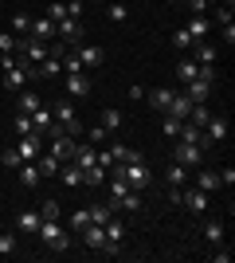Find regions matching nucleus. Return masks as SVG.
I'll use <instances>...</instances> for the list:
<instances>
[{
  "instance_id": "12",
  "label": "nucleus",
  "mask_w": 235,
  "mask_h": 263,
  "mask_svg": "<svg viewBox=\"0 0 235 263\" xmlns=\"http://www.w3.org/2000/svg\"><path fill=\"white\" fill-rule=\"evenodd\" d=\"M39 224H44V216H39L35 209L16 212V228H20V232H28V236H35V232H39Z\"/></svg>"
},
{
  "instance_id": "7",
  "label": "nucleus",
  "mask_w": 235,
  "mask_h": 263,
  "mask_svg": "<svg viewBox=\"0 0 235 263\" xmlns=\"http://www.w3.org/2000/svg\"><path fill=\"white\" fill-rule=\"evenodd\" d=\"M75 149H78V142L71 134H55V138H51V157H59V161H71Z\"/></svg>"
},
{
  "instance_id": "20",
  "label": "nucleus",
  "mask_w": 235,
  "mask_h": 263,
  "mask_svg": "<svg viewBox=\"0 0 235 263\" xmlns=\"http://www.w3.org/2000/svg\"><path fill=\"white\" fill-rule=\"evenodd\" d=\"M184 32L192 35V44H200L204 35L212 32V20H204V16H192V24H188V28H184Z\"/></svg>"
},
{
  "instance_id": "51",
  "label": "nucleus",
  "mask_w": 235,
  "mask_h": 263,
  "mask_svg": "<svg viewBox=\"0 0 235 263\" xmlns=\"http://www.w3.org/2000/svg\"><path fill=\"white\" fill-rule=\"evenodd\" d=\"M12 28H16V32H28V28H32V16H24V12H20V16L12 20Z\"/></svg>"
},
{
  "instance_id": "1",
  "label": "nucleus",
  "mask_w": 235,
  "mask_h": 263,
  "mask_svg": "<svg viewBox=\"0 0 235 263\" xmlns=\"http://www.w3.org/2000/svg\"><path fill=\"white\" fill-rule=\"evenodd\" d=\"M106 173L125 177V181H130V189H149V185H153V169L145 165V157H141V161H125V165H118V161H114L110 169H106Z\"/></svg>"
},
{
  "instance_id": "19",
  "label": "nucleus",
  "mask_w": 235,
  "mask_h": 263,
  "mask_svg": "<svg viewBox=\"0 0 235 263\" xmlns=\"http://www.w3.org/2000/svg\"><path fill=\"white\" fill-rule=\"evenodd\" d=\"M51 118H55L59 126H67V122H75V106H71V99H59L55 106H51Z\"/></svg>"
},
{
  "instance_id": "52",
  "label": "nucleus",
  "mask_w": 235,
  "mask_h": 263,
  "mask_svg": "<svg viewBox=\"0 0 235 263\" xmlns=\"http://www.w3.org/2000/svg\"><path fill=\"white\" fill-rule=\"evenodd\" d=\"M0 51H4V55H12V51H16V40H12V35H8V32L0 35Z\"/></svg>"
},
{
  "instance_id": "28",
  "label": "nucleus",
  "mask_w": 235,
  "mask_h": 263,
  "mask_svg": "<svg viewBox=\"0 0 235 263\" xmlns=\"http://www.w3.org/2000/svg\"><path fill=\"white\" fill-rule=\"evenodd\" d=\"M20 185L24 189H35V185H39V165H28V161L20 165Z\"/></svg>"
},
{
  "instance_id": "24",
  "label": "nucleus",
  "mask_w": 235,
  "mask_h": 263,
  "mask_svg": "<svg viewBox=\"0 0 235 263\" xmlns=\"http://www.w3.org/2000/svg\"><path fill=\"white\" fill-rule=\"evenodd\" d=\"M184 95H188L192 102H208V95H212V83H200V79H192Z\"/></svg>"
},
{
  "instance_id": "34",
  "label": "nucleus",
  "mask_w": 235,
  "mask_h": 263,
  "mask_svg": "<svg viewBox=\"0 0 235 263\" xmlns=\"http://www.w3.org/2000/svg\"><path fill=\"white\" fill-rule=\"evenodd\" d=\"M90 224H106V220H110L114 216V209H110V204H90Z\"/></svg>"
},
{
  "instance_id": "54",
  "label": "nucleus",
  "mask_w": 235,
  "mask_h": 263,
  "mask_svg": "<svg viewBox=\"0 0 235 263\" xmlns=\"http://www.w3.org/2000/svg\"><path fill=\"white\" fill-rule=\"evenodd\" d=\"M67 16H71V20H78V16H82V4H78V0H71V4H67Z\"/></svg>"
},
{
  "instance_id": "36",
  "label": "nucleus",
  "mask_w": 235,
  "mask_h": 263,
  "mask_svg": "<svg viewBox=\"0 0 235 263\" xmlns=\"http://www.w3.org/2000/svg\"><path fill=\"white\" fill-rule=\"evenodd\" d=\"M118 209H125V212H141V197H137V189H130V193L118 200Z\"/></svg>"
},
{
  "instance_id": "29",
  "label": "nucleus",
  "mask_w": 235,
  "mask_h": 263,
  "mask_svg": "<svg viewBox=\"0 0 235 263\" xmlns=\"http://www.w3.org/2000/svg\"><path fill=\"white\" fill-rule=\"evenodd\" d=\"M177 142H188V145H196V142H200V126H192V122H180ZM196 149H200V145H196Z\"/></svg>"
},
{
  "instance_id": "11",
  "label": "nucleus",
  "mask_w": 235,
  "mask_h": 263,
  "mask_svg": "<svg viewBox=\"0 0 235 263\" xmlns=\"http://www.w3.org/2000/svg\"><path fill=\"white\" fill-rule=\"evenodd\" d=\"M71 161L78 165V169H90V165H98V149H94V142H78V149H75V157Z\"/></svg>"
},
{
  "instance_id": "33",
  "label": "nucleus",
  "mask_w": 235,
  "mask_h": 263,
  "mask_svg": "<svg viewBox=\"0 0 235 263\" xmlns=\"http://www.w3.org/2000/svg\"><path fill=\"white\" fill-rule=\"evenodd\" d=\"M35 165H39V177H55V173H59V165H63V161L47 154V157H35Z\"/></svg>"
},
{
  "instance_id": "42",
  "label": "nucleus",
  "mask_w": 235,
  "mask_h": 263,
  "mask_svg": "<svg viewBox=\"0 0 235 263\" xmlns=\"http://www.w3.org/2000/svg\"><path fill=\"white\" fill-rule=\"evenodd\" d=\"M0 165H4V169H20V154H16V149H4V154H0Z\"/></svg>"
},
{
  "instance_id": "10",
  "label": "nucleus",
  "mask_w": 235,
  "mask_h": 263,
  "mask_svg": "<svg viewBox=\"0 0 235 263\" xmlns=\"http://www.w3.org/2000/svg\"><path fill=\"white\" fill-rule=\"evenodd\" d=\"M180 204H188L196 216H204L208 212V193L204 189H188V193H180Z\"/></svg>"
},
{
  "instance_id": "32",
  "label": "nucleus",
  "mask_w": 235,
  "mask_h": 263,
  "mask_svg": "<svg viewBox=\"0 0 235 263\" xmlns=\"http://www.w3.org/2000/svg\"><path fill=\"white\" fill-rule=\"evenodd\" d=\"M196 67H200L196 59H180L177 63V79L180 83H192V79H196Z\"/></svg>"
},
{
  "instance_id": "35",
  "label": "nucleus",
  "mask_w": 235,
  "mask_h": 263,
  "mask_svg": "<svg viewBox=\"0 0 235 263\" xmlns=\"http://www.w3.org/2000/svg\"><path fill=\"white\" fill-rule=\"evenodd\" d=\"M102 130H106V134L122 130V110H106V114H102Z\"/></svg>"
},
{
  "instance_id": "17",
  "label": "nucleus",
  "mask_w": 235,
  "mask_h": 263,
  "mask_svg": "<svg viewBox=\"0 0 235 263\" xmlns=\"http://www.w3.org/2000/svg\"><path fill=\"white\" fill-rule=\"evenodd\" d=\"M28 35H32V40H44V44H47V40L55 35V20H47V16H44V20H32Z\"/></svg>"
},
{
  "instance_id": "37",
  "label": "nucleus",
  "mask_w": 235,
  "mask_h": 263,
  "mask_svg": "<svg viewBox=\"0 0 235 263\" xmlns=\"http://www.w3.org/2000/svg\"><path fill=\"white\" fill-rule=\"evenodd\" d=\"M20 110H24V114H35V110H39V95H32V90H20Z\"/></svg>"
},
{
  "instance_id": "23",
  "label": "nucleus",
  "mask_w": 235,
  "mask_h": 263,
  "mask_svg": "<svg viewBox=\"0 0 235 263\" xmlns=\"http://www.w3.org/2000/svg\"><path fill=\"white\" fill-rule=\"evenodd\" d=\"M204 240L212 243V248H220L224 243V220H208L204 224Z\"/></svg>"
},
{
  "instance_id": "6",
  "label": "nucleus",
  "mask_w": 235,
  "mask_h": 263,
  "mask_svg": "<svg viewBox=\"0 0 235 263\" xmlns=\"http://www.w3.org/2000/svg\"><path fill=\"white\" fill-rule=\"evenodd\" d=\"M16 47H20L24 63H44V59H47V44H44V40H32V35H28V40H20Z\"/></svg>"
},
{
  "instance_id": "50",
  "label": "nucleus",
  "mask_w": 235,
  "mask_h": 263,
  "mask_svg": "<svg viewBox=\"0 0 235 263\" xmlns=\"http://www.w3.org/2000/svg\"><path fill=\"white\" fill-rule=\"evenodd\" d=\"M220 28H224V32H220V35H224V44L235 47V24H220Z\"/></svg>"
},
{
  "instance_id": "13",
  "label": "nucleus",
  "mask_w": 235,
  "mask_h": 263,
  "mask_svg": "<svg viewBox=\"0 0 235 263\" xmlns=\"http://www.w3.org/2000/svg\"><path fill=\"white\" fill-rule=\"evenodd\" d=\"M173 95H177V90H168V87H157V90H145V102L157 110V114H165V110H168V102H173Z\"/></svg>"
},
{
  "instance_id": "45",
  "label": "nucleus",
  "mask_w": 235,
  "mask_h": 263,
  "mask_svg": "<svg viewBox=\"0 0 235 263\" xmlns=\"http://www.w3.org/2000/svg\"><path fill=\"white\" fill-rule=\"evenodd\" d=\"M87 224H90V212H87V209H78L75 216H71V228H75V232H82Z\"/></svg>"
},
{
  "instance_id": "49",
  "label": "nucleus",
  "mask_w": 235,
  "mask_h": 263,
  "mask_svg": "<svg viewBox=\"0 0 235 263\" xmlns=\"http://www.w3.org/2000/svg\"><path fill=\"white\" fill-rule=\"evenodd\" d=\"M220 185H224V189L235 185V169H231V165H227V169H220Z\"/></svg>"
},
{
  "instance_id": "55",
  "label": "nucleus",
  "mask_w": 235,
  "mask_h": 263,
  "mask_svg": "<svg viewBox=\"0 0 235 263\" xmlns=\"http://www.w3.org/2000/svg\"><path fill=\"white\" fill-rule=\"evenodd\" d=\"M168 4H180V0H168Z\"/></svg>"
},
{
  "instance_id": "5",
  "label": "nucleus",
  "mask_w": 235,
  "mask_h": 263,
  "mask_svg": "<svg viewBox=\"0 0 235 263\" xmlns=\"http://www.w3.org/2000/svg\"><path fill=\"white\" fill-rule=\"evenodd\" d=\"M55 35H63V44H71V47H78L82 44V35H87V28H82V20H59L55 24Z\"/></svg>"
},
{
  "instance_id": "16",
  "label": "nucleus",
  "mask_w": 235,
  "mask_h": 263,
  "mask_svg": "<svg viewBox=\"0 0 235 263\" xmlns=\"http://www.w3.org/2000/svg\"><path fill=\"white\" fill-rule=\"evenodd\" d=\"M59 177H63V185H67V189L82 185V169H78L75 161H63V165H59Z\"/></svg>"
},
{
  "instance_id": "9",
  "label": "nucleus",
  "mask_w": 235,
  "mask_h": 263,
  "mask_svg": "<svg viewBox=\"0 0 235 263\" xmlns=\"http://www.w3.org/2000/svg\"><path fill=\"white\" fill-rule=\"evenodd\" d=\"M39 142H44L39 134H24V138H20V145H16L20 161H35V157H39Z\"/></svg>"
},
{
  "instance_id": "44",
  "label": "nucleus",
  "mask_w": 235,
  "mask_h": 263,
  "mask_svg": "<svg viewBox=\"0 0 235 263\" xmlns=\"http://www.w3.org/2000/svg\"><path fill=\"white\" fill-rule=\"evenodd\" d=\"M173 47H177V51H184V47H192V35L184 32V28H180V32H173Z\"/></svg>"
},
{
  "instance_id": "27",
  "label": "nucleus",
  "mask_w": 235,
  "mask_h": 263,
  "mask_svg": "<svg viewBox=\"0 0 235 263\" xmlns=\"http://www.w3.org/2000/svg\"><path fill=\"white\" fill-rule=\"evenodd\" d=\"M67 95H90V79L78 71V75H67Z\"/></svg>"
},
{
  "instance_id": "47",
  "label": "nucleus",
  "mask_w": 235,
  "mask_h": 263,
  "mask_svg": "<svg viewBox=\"0 0 235 263\" xmlns=\"http://www.w3.org/2000/svg\"><path fill=\"white\" fill-rule=\"evenodd\" d=\"M39 216H44V220H59V204H55V200H44Z\"/></svg>"
},
{
  "instance_id": "15",
  "label": "nucleus",
  "mask_w": 235,
  "mask_h": 263,
  "mask_svg": "<svg viewBox=\"0 0 235 263\" xmlns=\"http://www.w3.org/2000/svg\"><path fill=\"white\" fill-rule=\"evenodd\" d=\"M59 71H63V55H47L44 63L35 67V79H55Z\"/></svg>"
},
{
  "instance_id": "31",
  "label": "nucleus",
  "mask_w": 235,
  "mask_h": 263,
  "mask_svg": "<svg viewBox=\"0 0 235 263\" xmlns=\"http://www.w3.org/2000/svg\"><path fill=\"white\" fill-rule=\"evenodd\" d=\"M196 189H204V193H216V189H220V173H212V169H204V173L196 177Z\"/></svg>"
},
{
  "instance_id": "53",
  "label": "nucleus",
  "mask_w": 235,
  "mask_h": 263,
  "mask_svg": "<svg viewBox=\"0 0 235 263\" xmlns=\"http://www.w3.org/2000/svg\"><path fill=\"white\" fill-rule=\"evenodd\" d=\"M188 8H192V16H204V8H208V0H188Z\"/></svg>"
},
{
  "instance_id": "2",
  "label": "nucleus",
  "mask_w": 235,
  "mask_h": 263,
  "mask_svg": "<svg viewBox=\"0 0 235 263\" xmlns=\"http://www.w3.org/2000/svg\"><path fill=\"white\" fill-rule=\"evenodd\" d=\"M32 79H35V67H24V63L4 67V90H8V95H20Z\"/></svg>"
},
{
  "instance_id": "22",
  "label": "nucleus",
  "mask_w": 235,
  "mask_h": 263,
  "mask_svg": "<svg viewBox=\"0 0 235 263\" xmlns=\"http://www.w3.org/2000/svg\"><path fill=\"white\" fill-rule=\"evenodd\" d=\"M51 122H55V118H51V110H47V106H39V110L32 114V134H39V138H44Z\"/></svg>"
},
{
  "instance_id": "39",
  "label": "nucleus",
  "mask_w": 235,
  "mask_h": 263,
  "mask_svg": "<svg viewBox=\"0 0 235 263\" xmlns=\"http://www.w3.org/2000/svg\"><path fill=\"white\" fill-rule=\"evenodd\" d=\"M12 126H16V134H20V138H24V134H32V114H24V110H20V114L12 118Z\"/></svg>"
},
{
  "instance_id": "56",
  "label": "nucleus",
  "mask_w": 235,
  "mask_h": 263,
  "mask_svg": "<svg viewBox=\"0 0 235 263\" xmlns=\"http://www.w3.org/2000/svg\"><path fill=\"white\" fill-rule=\"evenodd\" d=\"M78 4H82V0H78Z\"/></svg>"
},
{
  "instance_id": "26",
  "label": "nucleus",
  "mask_w": 235,
  "mask_h": 263,
  "mask_svg": "<svg viewBox=\"0 0 235 263\" xmlns=\"http://www.w3.org/2000/svg\"><path fill=\"white\" fill-rule=\"evenodd\" d=\"M110 157H114L118 165H125V161H141V154H137V149H130V145H122V142L110 145Z\"/></svg>"
},
{
  "instance_id": "8",
  "label": "nucleus",
  "mask_w": 235,
  "mask_h": 263,
  "mask_svg": "<svg viewBox=\"0 0 235 263\" xmlns=\"http://www.w3.org/2000/svg\"><path fill=\"white\" fill-rule=\"evenodd\" d=\"M75 55H78V63H82V71H87V67H102V59H106L98 44H78Z\"/></svg>"
},
{
  "instance_id": "25",
  "label": "nucleus",
  "mask_w": 235,
  "mask_h": 263,
  "mask_svg": "<svg viewBox=\"0 0 235 263\" xmlns=\"http://www.w3.org/2000/svg\"><path fill=\"white\" fill-rule=\"evenodd\" d=\"M165 181H168V185H173V189H184V181H188V169L173 161V165H168V169H165Z\"/></svg>"
},
{
  "instance_id": "18",
  "label": "nucleus",
  "mask_w": 235,
  "mask_h": 263,
  "mask_svg": "<svg viewBox=\"0 0 235 263\" xmlns=\"http://www.w3.org/2000/svg\"><path fill=\"white\" fill-rule=\"evenodd\" d=\"M188 110H192V99H188V95H173V102H168L165 114H173V118L184 122V118H188Z\"/></svg>"
},
{
  "instance_id": "14",
  "label": "nucleus",
  "mask_w": 235,
  "mask_h": 263,
  "mask_svg": "<svg viewBox=\"0 0 235 263\" xmlns=\"http://www.w3.org/2000/svg\"><path fill=\"white\" fill-rule=\"evenodd\" d=\"M82 243H87L90 252H102V243H106V228H102V224H87V228H82Z\"/></svg>"
},
{
  "instance_id": "3",
  "label": "nucleus",
  "mask_w": 235,
  "mask_h": 263,
  "mask_svg": "<svg viewBox=\"0 0 235 263\" xmlns=\"http://www.w3.org/2000/svg\"><path fill=\"white\" fill-rule=\"evenodd\" d=\"M35 236H39V240H44L47 248H51V252H67V243H71V240H67V232H63V224H59V220H44Z\"/></svg>"
},
{
  "instance_id": "30",
  "label": "nucleus",
  "mask_w": 235,
  "mask_h": 263,
  "mask_svg": "<svg viewBox=\"0 0 235 263\" xmlns=\"http://www.w3.org/2000/svg\"><path fill=\"white\" fill-rule=\"evenodd\" d=\"M106 177H110V173H106L102 165H90V169H82V185H90V189H94V185H102Z\"/></svg>"
},
{
  "instance_id": "38",
  "label": "nucleus",
  "mask_w": 235,
  "mask_h": 263,
  "mask_svg": "<svg viewBox=\"0 0 235 263\" xmlns=\"http://www.w3.org/2000/svg\"><path fill=\"white\" fill-rule=\"evenodd\" d=\"M63 71H67V75H78V71H82V63H78L75 47H71V51H63Z\"/></svg>"
},
{
  "instance_id": "40",
  "label": "nucleus",
  "mask_w": 235,
  "mask_h": 263,
  "mask_svg": "<svg viewBox=\"0 0 235 263\" xmlns=\"http://www.w3.org/2000/svg\"><path fill=\"white\" fill-rule=\"evenodd\" d=\"M110 20L114 24H125V20H130V8H125L122 0H114V4H110Z\"/></svg>"
},
{
  "instance_id": "41",
  "label": "nucleus",
  "mask_w": 235,
  "mask_h": 263,
  "mask_svg": "<svg viewBox=\"0 0 235 263\" xmlns=\"http://www.w3.org/2000/svg\"><path fill=\"white\" fill-rule=\"evenodd\" d=\"M196 59H200V63H216V47L200 40V44H196Z\"/></svg>"
},
{
  "instance_id": "46",
  "label": "nucleus",
  "mask_w": 235,
  "mask_h": 263,
  "mask_svg": "<svg viewBox=\"0 0 235 263\" xmlns=\"http://www.w3.org/2000/svg\"><path fill=\"white\" fill-rule=\"evenodd\" d=\"M177 134H180V118L165 114V138H177Z\"/></svg>"
},
{
  "instance_id": "43",
  "label": "nucleus",
  "mask_w": 235,
  "mask_h": 263,
  "mask_svg": "<svg viewBox=\"0 0 235 263\" xmlns=\"http://www.w3.org/2000/svg\"><path fill=\"white\" fill-rule=\"evenodd\" d=\"M16 252V236L12 232H0V255H12Z\"/></svg>"
},
{
  "instance_id": "4",
  "label": "nucleus",
  "mask_w": 235,
  "mask_h": 263,
  "mask_svg": "<svg viewBox=\"0 0 235 263\" xmlns=\"http://www.w3.org/2000/svg\"><path fill=\"white\" fill-rule=\"evenodd\" d=\"M173 161L184 165V169H196V165L204 161V149H196V145H188V142H177L173 145Z\"/></svg>"
},
{
  "instance_id": "21",
  "label": "nucleus",
  "mask_w": 235,
  "mask_h": 263,
  "mask_svg": "<svg viewBox=\"0 0 235 263\" xmlns=\"http://www.w3.org/2000/svg\"><path fill=\"white\" fill-rule=\"evenodd\" d=\"M204 134H208V138H212L216 145L224 142L227 138V118H208V126H204Z\"/></svg>"
},
{
  "instance_id": "48",
  "label": "nucleus",
  "mask_w": 235,
  "mask_h": 263,
  "mask_svg": "<svg viewBox=\"0 0 235 263\" xmlns=\"http://www.w3.org/2000/svg\"><path fill=\"white\" fill-rule=\"evenodd\" d=\"M47 20H67V4H51V8H47Z\"/></svg>"
}]
</instances>
